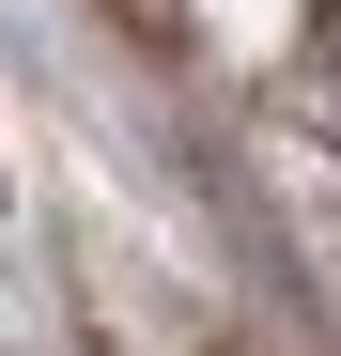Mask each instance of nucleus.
I'll return each instance as SVG.
<instances>
[{
    "instance_id": "nucleus-1",
    "label": "nucleus",
    "mask_w": 341,
    "mask_h": 356,
    "mask_svg": "<svg viewBox=\"0 0 341 356\" xmlns=\"http://www.w3.org/2000/svg\"><path fill=\"white\" fill-rule=\"evenodd\" d=\"M310 16H326V47H341V0H310Z\"/></svg>"
}]
</instances>
